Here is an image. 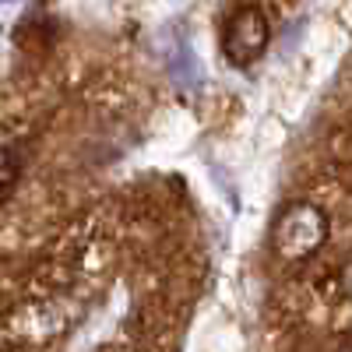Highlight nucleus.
Returning a JSON list of instances; mask_svg holds the SVG:
<instances>
[{
    "instance_id": "obj_1",
    "label": "nucleus",
    "mask_w": 352,
    "mask_h": 352,
    "mask_svg": "<svg viewBox=\"0 0 352 352\" xmlns=\"http://www.w3.org/2000/svg\"><path fill=\"white\" fill-rule=\"evenodd\" d=\"M324 240H328V215L314 201H289L272 222V250L289 264L310 261L324 247Z\"/></svg>"
},
{
    "instance_id": "obj_2",
    "label": "nucleus",
    "mask_w": 352,
    "mask_h": 352,
    "mask_svg": "<svg viewBox=\"0 0 352 352\" xmlns=\"http://www.w3.org/2000/svg\"><path fill=\"white\" fill-rule=\"evenodd\" d=\"M272 43V21L261 8H240L226 21V32H222V53L232 67H250L257 64L264 50Z\"/></svg>"
},
{
    "instance_id": "obj_3",
    "label": "nucleus",
    "mask_w": 352,
    "mask_h": 352,
    "mask_svg": "<svg viewBox=\"0 0 352 352\" xmlns=\"http://www.w3.org/2000/svg\"><path fill=\"white\" fill-rule=\"evenodd\" d=\"M14 173H18V162H14V152L0 144V194H4L11 184H14Z\"/></svg>"
},
{
    "instance_id": "obj_4",
    "label": "nucleus",
    "mask_w": 352,
    "mask_h": 352,
    "mask_svg": "<svg viewBox=\"0 0 352 352\" xmlns=\"http://www.w3.org/2000/svg\"><path fill=\"white\" fill-rule=\"evenodd\" d=\"M338 282H342L345 300H352V250H349V257H345V264H342V275H338Z\"/></svg>"
},
{
    "instance_id": "obj_5",
    "label": "nucleus",
    "mask_w": 352,
    "mask_h": 352,
    "mask_svg": "<svg viewBox=\"0 0 352 352\" xmlns=\"http://www.w3.org/2000/svg\"><path fill=\"white\" fill-rule=\"evenodd\" d=\"M0 4H8V0H0Z\"/></svg>"
}]
</instances>
